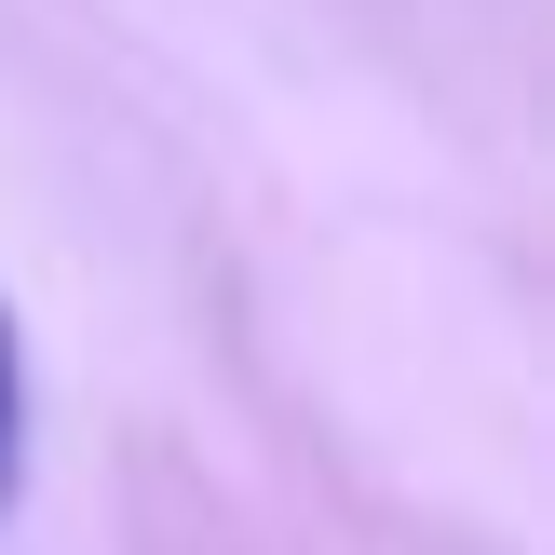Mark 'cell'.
I'll use <instances>...</instances> for the list:
<instances>
[{"mask_svg": "<svg viewBox=\"0 0 555 555\" xmlns=\"http://www.w3.org/2000/svg\"><path fill=\"white\" fill-rule=\"evenodd\" d=\"M14 488H27V339L0 312V515H14Z\"/></svg>", "mask_w": 555, "mask_h": 555, "instance_id": "1", "label": "cell"}]
</instances>
